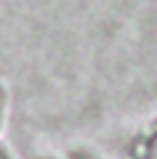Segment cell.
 Here are the masks:
<instances>
[{"label":"cell","mask_w":157,"mask_h":159,"mask_svg":"<svg viewBox=\"0 0 157 159\" xmlns=\"http://www.w3.org/2000/svg\"><path fill=\"white\" fill-rule=\"evenodd\" d=\"M157 155V127L144 134L127 152V159H153Z\"/></svg>","instance_id":"6da1fadb"}]
</instances>
